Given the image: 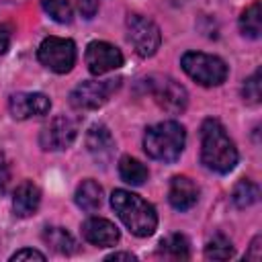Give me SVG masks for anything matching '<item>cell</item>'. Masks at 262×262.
<instances>
[{"mask_svg": "<svg viewBox=\"0 0 262 262\" xmlns=\"http://www.w3.org/2000/svg\"><path fill=\"white\" fill-rule=\"evenodd\" d=\"M127 35L131 45L141 57H151L162 43V33L154 20L141 14H129L127 16Z\"/></svg>", "mask_w": 262, "mask_h": 262, "instance_id": "cell-7", "label": "cell"}, {"mask_svg": "<svg viewBox=\"0 0 262 262\" xmlns=\"http://www.w3.org/2000/svg\"><path fill=\"white\" fill-rule=\"evenodd\" d=\"M186 131L176 121H162L145 129L143 135V149L149 158L160 162H176L184 149Z\"/></svg>", "mask_w": 262, "mask_h": 262, "instance_id": "cell-3", "label": "cell"}, {"mask_svg": "<svg viewBox=\"0 0 262 262\" xmlns=\"http://www.w3.org/2000/svg\"><path fill=\"white\" fill-rule=\"evenodd\" d=\"M168 201L176 211H188L199 201V186L186 176H174L170 180Z\"/></svg>", "mask_w": 262, "mask_h": 262, "instance_id": "cell-14", "label": "cell"}, {"mask_svg": "<svg viewBox=\"0 0 262 262\" xmlns=\"http://www.w3.org/2000/svg\"><path fill=\"white\" fill-rule=\"evenodd\" d=\"M86 147L90 151V156L94 158V162L98 164H106L113 154H115V139L108 131L106 125H92L86 133Z\"/></svg>", "mask_w": 262, "mask_h": 262, "instance_id": "cell-13", "label": "cell"}, {"mask_svg": "<svg viewBox=\"0 0 262 262\" xmlns=\"http://www.w3.org/2000/svg\"><path fill=\"white\" fill-rule=\"evenodd\" d=\"M74 201H76V205H78L80 209H84V211H94V209H98L100 203H102V188H100V184H98L96 180H92V178L82 180V182L78 184V188H76Z\"/></svg>", "mask_w": 262, "mask_h": 262, "instance_id": "cell-16", "label": "cell"}, {"mask_svg": "<svg viewBox=\"0 0 262 262\" xmlns=\"http://www.w3.org/2000/svg\"><path fill=\"white\" fill-rule=\"evenodd\" d=\"M76 135H78V121L68 115H59V117H53L41 129L39 145L47 151H59V149L70 147Z\"/></svg>", "mask_w": 262, "mask_h": 262, "instance_id": "cell-9", "label": "cell"}, {"mask_svg": "<svg viewBox=\"0 0 262 262\" xmlns=\"http://www.w3.org/2000/svg\"><path fill=\"white\" fill-rule=\"evenodd\" d=\"M180 63H182V70L201 86H219L227 78V66L217 55H209L201 51H186Z\"/></svg>", "mask_w": 262, "mask_h": 262, "instance_id": "cell-4", "label": "cell"}, {"mask_svg": "<svg viewBox=\"0 0 262 262\" xmlns=\"http://www.w3.org/2000/svg\"><path fill=\"white\" fill-rule=\"evenodd\" d=\"M258 196H260V188H258V184L252 182V180H239V182L235 184L233 192H231L233 205H235L237 209H246V207L254 205V203L258 201Z\"/></svg>", "mask_w": 262, "mask_h": 262, "instance_id": "cell-21", "label": "cell"}, {"mask_svg": "<svg viewBox=\"0 0 262 262\" xmlns=\"http://www.w3.org/2000/svg\"><path fill=\"white\" fill-rule=\"evenodd\" d=\"M10 260L12 262H16V260H45V254H41V252H37V250H31V248H25V250H18V252H14L12 256H10Z\"/></svg>", "mask_w": 262, "mask_h": 262, "instance_id": "cell-25", "label": "cell"}, {"mask_svg": "<svg viewBox=\"0 0 262 262\" xmlns=\"http://www.w3.org/2000/svg\"><path fill=\"white\" fill-rule=\"evenodd\" d=\"M106 260H137L131 252H115L111 256H106Z\"/></svg>", "mask_w": 262, "mask_h": 262, "instance_id": "cell-30", "label": "cell"}, {"mask_svg": "<svg viewBox=\"0 0 262 262\" xmlns=\"http://www.w3.org/2000/svg\"><path fill=\"white\" fill-rule=\"evenodd\" d=\"M10 47V27L0 23V55H4Z\"/></svg>", "mask_w": 262, "mask_h": 262, "instance_id": "cell-29", "label": "cell"}, {"mask_svg": "<svg viewBox=\"0 0 262 262\" xmlns=\"http://www.w3.org/2000/svg\"><path fill=\"white\" fill-rule=\"evenodd\" d=\"M119 176H121L123 182H127L131 186H139V184H143L147 180L149 172L139 160H135L131 156H123L119 160Z\"/></svg>", "mask_w": 262, "mask_h": 262, "instance_id": "cell-18", "label": "cell"}, {"mask_svg": "<svg viewBox=\"0 0 262 262\" xmlns=\"http://www.w3.org/2000/svg\"><path fill=\"white\" fill-rule=\"evenodd\" d=\"M121 78L108 80H86L80 82L70 92V104L78 111H94L108 102V98L119 90Z\"/></svg>", "mask_w": 262, "mask_h": 262, "instance_id": "cell-5", "label": "cell"}, {"mask_svg": "<svg viewBox=\"0 0 262 262\" xmlns=\"http://www.w3.org/2000/svg\"><path fill=\"white\" fill-rule=\"evenodd\" d=\"M10 178H12V174H10V164H8V160L0 154V190H6Z\"/></svg>", "mask_w": 262, "mask_h": 262, "instance_id": "cell-26", "label": "cell"}, {"mask_svg": "<svg viewBox=\"0 0 262 262\" xmlns=\"http://www.w3.org/2000/svg\"><path fill=\"white\" fill-rule=\"evenodd\" d=\"M84 57H86V66H88L90 74H94V76L113 72V70L123 66L121 49L115 47L113 43H106V41H92V43H88Z\"/></svg>", "mask_w": 262, "mask_h": 262, "instance_id": "cell-10", "label": "cell"}, {"mask_svg": "<svg viewBox=\"0 0 262 262\" xmlns=\"http://www.w3.org/2000/svg\"><path fill=\"white\" fill-rule=\"evenodd\" d=\"M41 6L55 23H70L72 20V6L68 0H41Z\"/></svg>", "mask_w": 262, "mask_h": 262, "instance_id": "cell-23", "label": "cell"}, {"mask_svg": "<svg viewBox=\"0 0 262 262\" xmlns=\"http://www.w3.org/2000/svg\"><path fill=\"white\" fill-rule=\"evenodd\" d=\"M78 6L86 18H92L94 12L98 10V0H78Z\"/></svg>", "mask_w": 262, "mask_h": 262, "instance_id": "cell-27", "label": "cell"}, {"mask_svg": "<svg viewBox=\"0 0 262 262\" xmlns=\"http://www.w3.org/2000/svg\"><path fill=\"white\" fill-rule=\"evenodd\" d=\"M242 94H244V100L248 104H260V98H262V90H260V70H256L244 84L242 88Z\"/></svg>", "mask_w": 262, "mask_h": 262, "instance_id": "cell-24", "label": "cell"}, {"mask_svg": "<svg viewBox=\"0 0 262 262\" xmlns=\"http://www.w3.org/2000/svg\"><path fill=\"white\" fill-rule=\"evenodd\" d=\"M260 242H262V237H260V235H256V237L252 239V246H250V250L246 252V258H248V260L258 262V260L262 258V252H260V248H262V246H260Z\"/></svg>", "mask_w": 262, "mask_h": 262, "instance_id": "cell-28", "label": "cell"}, {"mask_svg": "<svg viewBox=\"0 0 262 262\" xmlns=\"http://www.w3.org/2000/svg\"><path fill=\"white\" fill-rule=\"evenodd\" d=\"M82 235L86 242H90L92 246L98 248H108L115 246L119 242V229L115 223H111L108 219L102 217H90L82 223Z\"/></svg>", "mask_w": 262, "mask_h": 262, "instance_id": "cell-12", "label": "cell"}, {"mask_svg": "<svg viewBox=\"0 0 262 262\" xmlns=\"http://www.w3.org/2000/svg\"><path fill=\"white\" fill-rule=\"evenodd\" d=\"M111 205L119 219L125 223V227L137 235V237H147L156 231L158 227V213L151 203L141 199L139 194L131 190L117 188L111 194Z\"/></svg>", "mask_w": 262, "mask_h": 262, "instance_id": "cell-2", "label": "cell"}, {"mask_svg": "<svg viewBox=\"0 0 262 262\" xmlns=\"http://www.w3.org/2000/svg\"><path fill=\"white\" fill-rule=\"evenodd\" d=\"M233 256V244L223 233H215L205 246V258L209 260H227Z\"/></svg>", "mask_w": 262, "mask_h": 262, "instance_id": "cell-22", "label": "cell"}, {"mask_svg": "<svg viewBox=\"0 0 262 262\" xmlns=\"http://www.w3.org/2000/svg\"><path fill=\"white\" fill-rule=\"evenodd\" d=\"M149 92L160 108L170 115H180L188 104V94L182 84L168 76H154L149 78Z\"/></svg>", "mask_w": 262, "mask_h": 262, "instance_id": "cell-8", "label": "cell"}, {"mask_svg": "<svg viewBox=\"0 0 262 262\" xmlns=\"http://www.w3.org/2000/svg\"><path fill=\"white\" fill-rule=\"evenodd\" d=\"M201 162L217 174H227L237 164V149L217 119L201 125Z\"/></svg>", "mask_w": 262, "mask_h": 262, "instance_id": "cell-1", "label": "cell"}, {"mask_svg": "<svg viewBox=\"0 0 262 262\" xmlns=\"http://www.w3.org/2000/svg\"><path fill=\"white\" fill-rule=\"evenodd\" d=\"M160 254L168 256L172 260H186V258H190V244H188L186 235L172 233L160 242Z\"/></svg>", "mask_w": 262, "mask_h": 262, "instance_id": "cell-19", "label": "cell"}, {"mask_svg": "<svg viewBox=\"0 0 262 262\" xmlns=\"http://www.w3.org/2000/svg\"><path fill=\"white\" fill-rule=\"evenodd\" d=\"M239 29L250 39H258L260 37V33H262V6H260V2L250 4L242 12V16H239Z\"/></svg>", "mask_w": 262, "mask_h": 262, "instance_id": "cell-20", "label": "cell"}, {"mask_svg": "<svg viewBox=\"0 0 262 262\" xmlns=\"http://www.w3.org/2000/svg\"><path fill=\"white\" fill-rule=\"evenodd\" d=\"M8 108L14 119H31L47 115L51 100L43 92H16L8 98Z\"/></svg>", "mask_w": 262, "mask_h": 262, "instance_id": "cell-11", "label": "cell"}, {"mask_svg": "<svg viewBox=\"0 0 262 262\" xmlns=\"http://www.w3.org/2000/svg\"><path fill=\"white\" fill-rule=\"evenodd\" d=\"M37 57L47 70L55 74H66L76 63V43L72 39L47 37L41 41L37 49Z\"/></svg>", "mask_w": 262, "mask_h": 262, "instance_id": "cell-6", "label": "cell"}, {"mask_svg": "<svg viewBox=\"0 0 262 262\" xmlns=\"http://www.w3.org/2000/svg\"><path fill=\"white\" fill-rule=\"evenodd\" d=\"M43 242L57 254H74L76 252V239L74 235L63 227H45L43 229Z\"/></svg>", "mask_w": 262, "mask_h": 262, "instance_id": "cell-17", "label": "cell"}, {"mask_svg": "<svg viewBox=\"0 0 262 262\" xmlns=\"http://www.w3.org/2000/svg\"><path fill=\"white\" fill-rule=\"evenodd\" d=\"M41 203V190L31 182L25 180L14 188V196H12V209L16 217H31L35 215V211L39 209Z\"/></svg>", "mask_w": 262, "mask_h": 262, "instance_id": "cell-15", "label": "cell"}]
</instances>
